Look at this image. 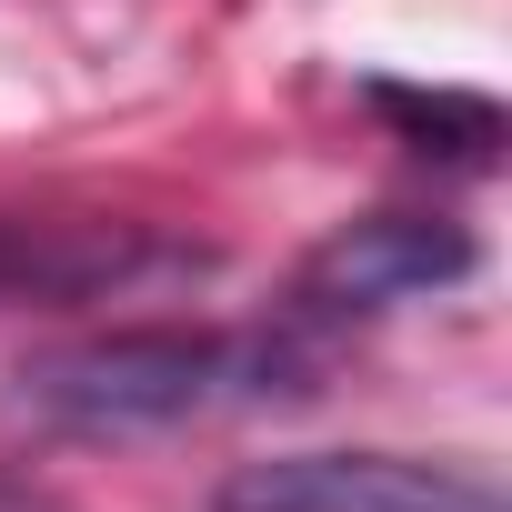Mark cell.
I'll list each match as a JSON object with an SVG mask.
<instances>
[{"instance_id": "cell-1", "label": "cell", "mask_w": 512, "mask_h": 512, "mask_svg": "<svg viewBox=\"0 0 512 512\" xmlns=\"http://www.w3.org/2000/svg\"><path fill=\"white\" fill-rule=\"evenodd\" d=\"M312 382L302 322H121L11 372V412L51 442H161Z\"/></svg>"}, {"instance_id": "cell-2", "label": "cell", "mask_w": 512, "mask_h": 512, "mask_svg": "<svg viewBox=\"0 0 512 512\" xmlns=\"http://www.w3.org/2000/svg\"><path fill=\"white\" fill-rule=\"evenodd\" d=\"M472 231L442 221V211H362L342 231H322L292 272V322L322 332V322H372V312H402L422 292H452L472 282Z\"/></svg>"}, {"instance_id": "cell-3", "label": "cell", "mask_w": 512, "mask_h": 512, "mask_svg": "<svg viewBox=\"0 0 512 512\" xmlns=\"http://www.w3.org/2000/svg\"><path fill=\"white\" fill-rule=\"evenodd\" d=\"M211 512H502V492L412 452H262L221 472Z\"/></svg>"}, {"instance_id": "cell-4", "label": "cell", "mask_w": 512, "mask_h": 512, "mask_svg": "<svg viewBox=\"0 0 512 512\" xmlns=\"http://www.w3.org/2000/svg\"><path fill=\"white\" fill-rule=\"evenodd\" d=\"M0 512H61L51 492H31V482H0Z\"/></svg>"}]
</instances>
